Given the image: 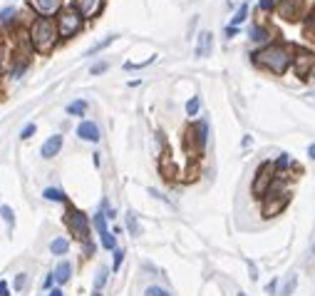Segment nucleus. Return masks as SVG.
Returning <instances> with one entry per match:
<instances>
[{
    "instance_id": "13",
    "label": "nucleus",
    "mask_w": 315,
    "mask_h": 296,
    "mask_svg": "<svg viewBox=\"0 0 315 296\" xmlns=\"http://www.w3.org/2000/svg\"><path fill=\"white\" fill-rule=\"evenodd\" d=\"M77 137L79 140H84V142H92V145H97L102 137H99V127L92 122V120H82L79 122V127H77Z\"/></svg>"
},
{
    "instance_id": "22",
    "label": "nucleus",
    "mask_w": 315,
    "mask_h": 296,
    "mask_svg": "<svg viewBox=\"0 0 315 296\" xmlns=\"http://www.w3.org/2000/svg\"><path fill=\"white\" fill-rule=\"evenodd\" d=\"M67 249H70V242H67L65 237H57V239H52V244H50V252H52L55 257L67 254Z\"/></svg>"
},
{
    "instance_id": "37",
    "label": "nucleus",
    "mask_w": 315,
    "mask_h": 296,
    "mask_svg": "<svg viewBox=\"0 0 315 296\" xmlns=\"http://www.w3.org/2000/svg\"><path fill=\"white\" fill-rule=\"evenodd\" d=\"M122 262H124V249H114V264H112V272H119V267H122Z\"/></svg>"
},
{
    "instance_id": "48",
    "label": "nucleus",
    "mask_w": 315,
    "mask_h": 296,
    "mask_svg": "<svg viewBox=\"0 0 315 296\" xmlns=\"http://www.w3.org/2000/svg\"><path fill=\"white\" fill-rule=\"evenodd\" d=\"M303 5H306V12L308 10H315V0H303Z\"/></svg>"
},
{
    "instance_id": "15",
    "label": "nucleus",
    "mask_w": 315,
    "mask_h": 296,
    "mask_svg": "<svg viewBox=\"0 0 315 296\" xmlns=\"http://www.w3.org/2000/svg\"><path fill=\"white\" fill-rule=\"evenodd\" d=\"M62 135H52V137H47L45 140V145L40 147V154H42V159H52V157H57L60 154V149H62Z\"/></svg>"
},
{
    "instance_id": "25",
    "label": "nucleus",
    "mask_w": 315,
    "mask_h": 296,
    "mask_svg": "<svg viewBox=\"0 0 315 296\" xmlns=\"http://www.w3.org/2000/svg\"><path fill=\"white\" fill-rule=\"evenodd\" d=\"M42 197H45L47 202H67L65 192H62V189H55V187H47V189L42 192Z\"/></svg>"
},
{
    "instance_id": "17",
    "label": "nucleus",
    "mask_w": 315,
    "mask_h": 296,
    "mask_svg": "<svg viewBox=\"0 0 315 296\" xmlns=\"http://www.w3.org/2000/svg\"><path fill=\"white\" fill-rule=\"evenodd\" d=\"M301 22H303V35L308 37V42L315 45V10H308Z\"/></svg>"
},
{
    "instance_id": "3",
    "label": "nucleus",
    "mask_w": 315,
    "mask_h": 296,
    "mask_svg": "<svg viewBox=\"0 0 315 296\" xmlns=\"http://www.w3.org/2000/svg\"><path fill=\"white\" fill-rule=\"evenodd\" d=\"M291 187H288V179H283V177H278L276 182H273V187H271V192L261 199V217L263 219H273V217H278L288 204H291Z\"/></svg>"
},
{
    "instance_id": "43",
    "label": "nucleus",
    "mask_w": 315,
    "mask_h": 296,
    "mask_svg": "<svg viewBox=\"0 0 315 296\" xmlns=\"http://www.w3.org/2000/svg\"><path fill=\"white\" fill-rule=\"evenodd\" d=\"M94 252H97V247L92 242H84V257H94Z\"/></svg>"
},
{
    "instance_id": "28",
    "label": "nucleus",
    "mask_w": 315,
    "mask_h": 296,
    "mask_svg": "<svg viewBox=\"0 0 315 296\" xmlns=\"http://www.w3.org/2000/svg\"><path fill=\"white\" fill-rule=\"evenodd\" d=\"M199 112H201V97L194 95V97L186 102V115H189V117H196Z\"/></svg>"
},
{
    "instance_id": "50",
    "label": "nucleus",
    "mask_w": 315,
    "mask_h": 296,
    "mask_svg": "<svg viewBox=\"0 0 315 296\" xmlns=\"http://www.w3.org/2000/svg\"><path fill=\"white\" fill-rule=\"evenodd\" d=\"M47 296H62V292H60V289H52V292H50Z\"/></svg>"
},
{
    "instance_id": "52",
    "label": "nucleus",
    "mask_w": 315,
    "mask_h": 296,
    "mask_svg": "<svg viewBox=\"0 0 315 296\" xmlns=\"http://www.w3.org/2000/svg\"><path fill=\"white\" fill-rule=\"evenodd\" d=\"M92 296H102V294H99V292H94V294H92Z\"/></svg>"
},
{
    "instance_id": "14",
    "label": "nucleus",
    "mask_w": 315,
    "mask_h": 296,
    "mask_svg": "<svg viewBox=\"0 0 315 296\" xmlns=\"http://www.w3.org/2000/svg\"><path fill=\"white\" fill-rule=\"evenodd\" d=\"M214 52V35L209 32V30H204V32H199V37H196V50H194V55L196 57H209Z\"/></svg>"
},
{
    "instance_id": "46",
    "label": "nucleus",
    "mask_w": 315,
    "mask_h": 296,
    "mask_svg": "<svg viewBox=\"0 0 315 296\" xmlns=\"http://www.w3.org/2000/svg\"><path fill=\"white\" fill-rule=\"evenodd\" d=\"M0 296H10V289H7V282H0Z\"/></svg>"
},
{
    "instance_id": "24",
    "label": "nucleus",
    "mask_w": 315,
    "mask_h": 296,
    "mask_svg": "<svg viewBox=\"0 0 315 296\" xmlns=\"http://www.w3.org/2000/svg\"><path fill=\"white\" fill-rule=\"evenodd\" d=\"M248 20V2H243L236 12H234V17H231V25H236V27H241L243 22Z\"/></svg>"
},
{
    "instance_id": "6",
    "label": "nucleus",
    "mask_w": 315,
    "mask_h": 296,
    "mask_svg": "<svg viewBox=\"0 0 315 296\" xmlns=\"http://www.w3.org/2000/svg\"><path fill=\"white\" fill-rule=\"evenodd\" d=\"M276 179H278V172L273 169V162L271 159L268 162H261L258 169H256V174H253V182H251V194L256 199H263L271 192V187H273Z\"/></svg>"
},
{
    "instance_id": "11",
    "label": "nucleus",
    "mask_w": 315,
    "mask_h": 296,
    "mask_svg": "<svg viewBox=\"0 0 315 296\" xmlns=\"http://www.w3.org/2000/svg\"><path fill=\"white\" fill-rule=\"evenodd\" d=\"M75 10L84 20H94L104 10V0H75Z\"/></svg>"
},
{
    "instance_id": "27",
    "label": "nucleus",
    "mask_w": 315,
    "mask_h": 296,
    "mask_svg": "<svg viewBox=\"0 0 315 296\" xmlns=\"http://www.w3.org/2000/svg\"><path fill=\"white\" fill-rule=\"evenodd\" d=\"M107 279H109V269L107 267H99V272L94 277V292H102L104 284H107Z\"/></svg>"
},
{
    "instance_id": "8",
    "label": "nucleus",
    "mask_w": 315,
    "mask_h": 296,
    "mask_svg": "<svg viewBox=\"0 0 315 296\" xmlns=\"http://www.w3.org/2000/svg\"><path fill=\"white\" fill-rule=\"evenodd\" d=\"M293 75L301 82L315 80V50L313 47H298L296 60H293Z\"/></svg>"
},
{
    "instance_id": "44",
    "label": "nucleus",
    "mask_w": 315,
    "mask_h": 296,
    "mask_svg": "<svg viewBox=\"0 0 315 296\" xmlns=\"http://www.w3.org/2000/svg\"><path fill=\"white\" fill-rule=\"evenodd\" d=\"M55 282H57V279H55V272H50V274H47V279L42 282V287H45V289H52V284H55Z\"/></svg>"
},
{
    "instance_id": "21",
    "label": "nucleus",
    "mask_w": 315,
    "mask_h": 296,
    "mask_svg": "<svg viewBox=\"0 0 315 296\" xmlns=\"http://www.w3.org/2000/svg\"><path fill=\"white\" fill-rule=\"evenodd\" d=\"M117 37H119V35H107V37H104V40H99V42H97V45H92V47H89V50H87V57H94V55H97V52H102V50H104V47H109V45H112V42H114V40H117Z\"/></svg>"
},
{
    "instance_id": "42",
    "label": "nucleus",
    "mask_w": 315,
    "mask_h": 296,
    "mask_svg": "<svg viewBox=\"0 0 315 296\" xmlns=\"http://www.w3.org/2000/svg\"><path fill=\"white\" fill-rule=\"evenodd\" d=\"M238 32H241V27H236V25H229V27H226V30H224V35H226V37H229V40H231V37H236V35H238Z\"/></svg>"
},
{
    "instance_id": "38",
    "label": "nucleus",
    "mask_w": 315,
    "mask_h": 296,
    "mask_svg": "<svg viewBox=\"0 0 315 296\" xmlns=\"http://www.w3.org/2000/svg\"><path fill=\"white\" fill-rule=\"evenodd\" d=\"M144 296H171V292H166V289H161V287H147Z\"/></svg>"
},
{
    "instance_id": "32",
    "label": "nucleus",
    "mask_w": 315,
    "mask_h": 296,
    "mask_svg": "<svg viewBox=\"0 0 315 296\" xmlns=\"http://www.w3.org/2000/svg\"><path fill=\"white\" fill-rule=\"evenodd\" d=\"M159 172H161L166 179H171L174 172H176V169H174V162H169V157H161V162H159Z\"/></svg>"
},
{
    "instance_id": "49",
    "label": "nucleus",
    "mask_w": 315,
    "mask_h": 296,
    "mask_svg": "<svg viewBox=\"0 0 315 296\" xmlns=\"http://www.w3.org/2000/svg\"><path fill=\"white\" fill-rule=\"evenodd\" d=\"M308 157H311V159H313V162H315V142H313V145H311V147H308Z\"/></svg>"
},
{
    "instance_id": "36",
    "label": "nucleus",
    "mask_w": 315,
    "mask_h": 296,
    "mask_svg": "<svg viewBox=\"0 0 315 296\" xmlns=\"http://www.w3.org/2000/svg\"><path fill=\"white\" fill-rule=\"evenodd\" d=\"M107 70H109V62H107V60H102V62H94V65L89 67V72H92V75H102V72H107Z\"/></svg>"
},
{
    "instance_id": "1",
    "label": "nucleus",
    "mask_w": 315,
    "mask_h": 296,
    "mask_svg": "<svg viewBox=\"0 0 315 296\" xmlns=\"http://www.w3.org/2000/svg\"><path fill=\"white\" fill-rule=\"evenodd\" d=\"M296 52H298V45H293L288 40H273L263 47H256L251 52V62L273 77H283L286 72L293 70Z\"/></svg>"
},
{
    "instance_id": "41",
    "label": "nucleus",
    "mask_w": 315,
    "mask_h": 296,
    "mask_svg": "<svg viewBox=\"0 0 315 296\" xmlns=\"http://www.w3.org/2000/svg\"><path fill=\"white\" fill-rule=\"evenodd\" d=\"M266 292L271 296H278V279H271V282L266 284Z\"/></svg>"
},
{
    "instance_id": "23",
    "label": "nucleus",
    "mask_w": 315,
    "mask_h": 296,
    "mask_svg": "<svg viewBox=\"0 0 315 296\" xmlns=\"http://www.w3.org/2000/svg\"><path fill=\"white\" fill-rule=\"evenodd\" d=\"M84 112H87V102L84 100H75V102L67 105V115H72V117H84Z\"/></svg>"
},
{
    "instance_id": "12",
    "label": "nucleus",
    "mask_w": 315,
    "mask_h": 296,
    "mask_svg": "<svg viewBox=\"0 0 315 296\" xmlns=\"http://www.w3.org/2000/svg\"><path fill=\"white\" fill-rule=\"evenodd\" d=\"M40 17H52L62 10V0H30Z\"/></svg>"
},
{
    "instance_id": "5",
    "label": "nucleus",
    "mask_w": 315,
    "mask_h": 296,
    "mask_svg": "<svg viewBox=\"0 0 315 296\" xmlns=\"http://www.w3.org/2000/svg\"><path fill=\"white\" fill-rule=\"evenodd\" d=\"M55 25H57V32H60V40H70L72 35H77L84 25V17L75 10V7H62L57 15H55Z\"/></svg>"
},
{
    "instance_id": "45",
    "label": "nucleus",
    "mask_w": 315,
    "mask_h": 296,
    "mask_svg": "<svg viewBox=\"0 0 315 296\" xmlns=\"http://www.w3.org/2000/svg\"><path fill=\"white\" fill-rule=\"evenodd\" d=\"M248 272H251V282H258V269L253 262H248Z\"/></svg>"
},
{
    "instance_id": "7",
    "label": "nucleus",
    "mask_w": 315,
    "mask_h": 296,
    "mask_svg": "<svg viewBox=\"0 0 315 296\" xmlns=\"http://www.w3.org/2000/svg\"><path fill=\"white\" fill-rule=\"evenodd\" d=\"M65 224H67V229L72 232V237L77 239V242H89V229H92V224H89V217L84 214V212H79V209H75V207H67V214H65Z\"/></svg>"
},
{
    "instance_id": "20",
    "label": "nucleus",
    "mask_w": 315,
    "mask_h": 296,
    "mask_svg": "<svg viewBox=\"0 0 315 296\" xmlns=\"http://www.w3.org/2000/svg\"><path fill=\"white\" fill-rule=\"evenodd\" d=\"M124 224H127V232L132 234V237H139L142 234V227H139V219H137V214L129 209L127 214H124Z\"/></svg>"
},
{
    "instance_id": "51",
    "label": "nucleus",
    "mask_w": 315,
    "mask_h": 296,
    "mask_svg": "<svg viewBox=\"0 0 315 296\" xmlns=\"http://www.w3.org/2000/svg\"><path fill=\"white\" fill-rule=\"evenodd\" d=\"M236 296H248V294H243V292H238V294H236Z\"/></svg>"
},
{
    "instance_id": "16",
    "label": "nucleus",
    "mask_w": 315,
    "mask_h": 296,
    "mask_svg": "<svg viewBox=\"0 0 315 296\" xmlns=\"http://www.w3.org/2000/svg\"><path fill=\"white\" fill-rule=\"evenodd\" d=\"M271 162H273V169L278 172V177H286L288 169H291V164H293V157H291L288 152H281V154H276Z\"/></svg>"
},
{
    "instance_id": "30",
    "label": "nucleus",
    "mask_w": 315,
    "mask_h": 296,
    "mask_svg": "<svg viewBox=\"0 0 315 296\" xmlns=\"http://www.w3.org/2000/svg\"><path fill=\"white\" fill-rule=\"evenodd\" d=\"M278 2H281V0H258V12L271 15V12L278 10Z\"/></svg>"
},
{
    "instance_id": "19",
    "label": "nucleus",
    "mask_w": 315,
    "mask_h": 296,
    "mask_svg": "<svg viewBox=\"0 0 315 296\" xmlns=\"http://www.w3.org/2000/svg\"><path fill=\"white\" fill-rule=\"evenodd\" d=\"M70 277H72V264H70V262H60L57 269H55V279H57V284H67Z\"/></svg>"
},
{
    "instance_id": "53",
    "label": "nucleus",
    "mask_w": 315,
    "mask_h": 296,
    "mask_svg": "<svg viewBox=\"0 0 315 296\" xmlns=\"http://www.w3.org/2000/svg\"><path fill=\"white\" fill-rule=\"evenodd\" d=\"M313 249H315V244H313Z\"/></svg>"
},
{
    "instance_id": "40",
    "label": "nucleus",
    "mask_w": 315,
    "mask_h": 296,
    "mask_svg": "<svg viewBox=\"0 0 315 296\" xmlns=\"http://www.w3.org/2000/svg\"><path fill=\"white\" fill-rule=\"evenodd\" d=\"M0 214L5 217V222H7L10 227L15 224V217H12V209H10V207H0Z\"/></svg>"
},
{
    "instance_id": "9",
    "label": "nucleus",
    "mask_w": 315,
    "mask_h": 296,
    "mask_svg": "<svg viewBox=\"0 0 315 296\" xmlns=\"http://www.w3.org/2000/svg\"><path fill=\"white\" fill-rule=\"evenodd\" d=\"M276 12L288 22H298L306 17V5H303V0H281Z\"/></svg>"
},
{
    "instance_id": "33",
    "label": "nucleus",
    "mask_w": 315,
    "mask_h": 296,
    "mask_svg": "<svg viewBox=\"0 0 315 296\" xmlns=\"http://www.w3.org/2000/svg\"><path fill=\"white\" fill-rule=\"evenodd\" d=\"M15 12H17V10H15V5H7V7H2V10H0V22H2V25L12 22V20H15Z\"/></svg>"
},
{
    "instance_id": "29",
    "label": "nucleus",
    "mask_w": 315,
    "mask_h": 296,
    "mask_svg": "<svg viewBox=\"0 0 315 296\" xmlns=\"http://www.w3.org/2000/svg\"><path fill=\"white\" fill-rule=\"evenodd\" d=\"M99 242H102V247H104L107 252H114V249H117V237H114L112 232H104V234H99Z\"/></svg>"
},
{
    "instance_id": "47",
    "label": "nucleus",
    "mask_w": 315,
    "mask_h": 296,
    "mask_svg": "<svg viewBox=\"0 0 315 296\" xmlns=\"http://www.w3.org/2000/svg\"><path fill=\"white\" fill-rule=\"evenodd\" d=\"M251 142H253V137H251V135H243L241 145H243V147H251Z\"/></svg>"
},
{
    "instance_id": "18",
    "label": "nucleus",
    "mask_w": 315,
    "mask_h": 296,
    "mask_svg": "<svg viewBox=\"0 0 315 296\" xmlns=\"http://www.w3.org/2000/svg\"><path fill=\"white\" fill-rule=\"evenodd\" d=\"M296 287H298V272H291V274L286 277V282L281 284L278 296H293L296 294Z\"/></svg>"
},
{
    "instance_id": "2",
    "label": "nucleus",
    "mask_w": 315,
    "mask_h": 296,
    "mask_svg": "<svg viewBox=\"0 0 315 296\" xmlns=\"http://www.w3.org/2000/svg\"><path fill=\"white\" fill-rule=\"evenodd\" d=\"M30 32V42H32V50H37L40 55H47L57 47V40H60V32H57V25L50 20V17H35L27 27Z\"/></svg>"
},
{
    "instance_id": "4",
    "label": "nucleus",
    "mask_w": 315,
    "mask_h": 296,
    "mask_svg": "<svg viewBox=\"0 0 315 296\" xmlns=\"http://www.w3.org/2000/svg\"><path fill=\"white\" fill-rule=\"evenodd\" d=\"M184 145H186L191 157H201L206 145H209V122L206 120H196L194 125H189L186 132H184Z\"/></svg>"
},
{
    "instance_id": "39",
    "label": "nucleus",
    "mask_w": 315,
    "mask_h": 296,
    "mask_svg": "<svg viewBox=\"0 0 315 296\" xmlns=\"http://www.w3.org/2000/svg\"><path fill=\"white\" fill-rule=\"evenodd\" d=\"M25 284H27V274H17L15 282H12V289H15V292H22Z\"/></svg>"
},
{
    "instance_id": "35",
    "label": "nucleus",
    "mask_w": 315,
    "mask_h": 296,
    "mask_svg": "<svg viewBox=\"0 0 315 296\" xmlns=\"http://www.w3.org/2000/svg\"><path fill=\"white\" fill-rule=\"evenodd\" d=\"M35 132H37V125H35V122H27V125L20 130V140H30Z\"/></svg>"
},
{
    "instance_id": "10",
    "label": "nucleus",
    "mask_w": 315,
    "mask_h": 296,
    "mask_svg": "<svg viewBox=\"0 0 315 296\" xmlns=\"http://www.w3.org/2000/svg\"><path fill=\"white\" fill-rule=\"evenodd\" d=\"M248 40L256 42L258 47H263V45H268V42L276 40V30L268 27L266 22H253V25L248 27Z\"/></svg>"
},
{
    "instance_id": "31",
    "label": "nucleus",
    "mask_w": 315,
    "mask_h": 296,
    "mask_svg": "<svg viewBox=\"0 0 315 296\" xmlns=\"http://www.w3.org/2000/svg\"><path fill=\"white\" fill-rule=\"evenodd\" d=\"M12 60V55H10V47H7V42L5 40H0V72L7 67V62Z\"/></svg>"
},
{
    "instance_id": "26",
    "label": "nucleus",
    "mask_w": 315,
    "mask_h": 296,
    "mask_svg": "<svg viewBox=\"0 0 315 296\" xmlns=\"http://www.w3.org/2000/svg\"><path fill=\"white\" fill-rule=\"evenodd\" d=\"M107 222H109V219L104 217V212H102V209H99V212L92 217V224H94L97 234H104V232H109V229H107Z\"/></svg>"
},
{
    "instance_id": "34",
    "label": "nucleus",
    "mask_w": 315,
    "mask_h": 296,
    "mask_svg": "<svg viewBox=\"0 0 315 296\" xmlns=\"http://www.w3.org/2000/svg\"><path fill=\"white\" fill-rule=\"evenodd\" d=\"M157 62V55H152L149 60H144V62H124V70H142V67H149V65H154Z\"/></svg>"
}]
</instances>
